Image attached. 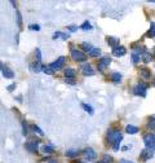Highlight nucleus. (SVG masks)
<instances>
[{"mask_svg": "<svg viewBox=\"0 0 155 163\" xmlns=\"http://www.w3.org/2000/svg\"><path fill=\"white\" fill-rule=\"evenodd\" d=\"M147 35H149L150 38H154L155 36V22L151 23V27H150V30H149V33H147Z\"/></svg>", "mask_w": 155, "mask_h": 163, "instance_id": "bb28decb", "label": "nucleus"}, {"mask_svg": "<svg viewBox=\"0 0 155 163\" xmlns=\"http://www.w3.org/2000/svg\"><path fill=\"white\" fill-rule=\"evenodd\" d=\"M22 127H23V135L26 136V133H27V126L25 123H22Z\"/></svg>", "mask_w": 155, "mask_h": 163, "instance_id": "e433bc0d", "label": "nucleus"}, {"mask_svg": "<svg viewBox=\"0 0 155 163\" xmlns=\"http://www.w3.org/2000/svg\"><path fill=\"white\" fill-rule=\"evenodd\" d=\"M107 43L112 47V48H116V47H119V38L108 36V38H107Z\"/></svg>", "mask_w": 155, "mask_h": 163, "instance_id": "9b49d317", "label": "nucleus"}, {"mask_svg": "<svg viewBox=\"0 0 155 163\" xmlns=\"http://www.w3.org/2000/svg\"><path fill=\"white\" fill-rule=\"evenodd\" d=\"M81 48H83L84 50H85V52H91V50L93 49V47L91 45V44H88V43H81Z\"/></svg>", "mask_w": 155, "mask_h": 163, "instance_id": "a878e982", "label": "nucleus"}, {"mask_svg": "<svg viewBox=\"0 0 155 163\" xmlns=\"http://www.w3.org/2000/svg\"><path fill=\"white\" fill-rule=\"evenodd\" d=\"M142 60H143L145 64H149V62L151 61V54L147 52V49H145V52L142 53Z\"/></svg>", "mask_w": 155, "mask_h": 163, "instance_id": "a211bd4d", "label": "nucleus"}, {"mask_svg": "<svg viewBox=\"0 0 155 163\" xmlns=\"http://www.w3.org/2000/svg\"><path fill=\"white\" fill-rule=\"evenodd\" d=\"M141 76L143 78V79H150L151 74H150V71L147 69H141Z\"/></svg>", "mask_w": 155, "mask_h": 163, "instance_id": "5701e85b", "label": "nucleus"}, {"mask_svg": "<svg viewBox=\"0 0 155 163\" xmlns=\"http://www.w3.org/2000/svg\"><path fill=\"white\" fill-rule=\"evenodd\" d=\"M81 73H83L85 76H87V75H93V74H94V71H93V69H92V66L89 65V64L83 65V67H81Z\"/></svg>", "mask_w": 155, "mask_h": 163, "instance_id": "1a4fd4ad", "label": "nucleus"}, {"mask_svg": "<svg viewBox=\"0 0 155 163\" xmlns=\"http://www.w3.org/2000/svg\"><path fill=\"white\" fill-rule=\"evenodd\" d=\"M1 67H3V75L5 76V79H12V78L14 76V73L10 69H7V67H4L3 65H1Z\"/></svg>", "mask_w": 155, "mask_h": 163, "instance_id": "ddd939ff", "label": "nucleus"}, {"mask_svg": "<svg viewBox=\"0 0 155 163\" xmlns=\"http://www.w3.org/2000/svg\"><path fill=\"white\" fill-rule=\"evenodd\" d=\"M102 162H105V163H112V158L110 157V155L105 154V155H103V161H102Z\"/></svg>", "mask_w": 155, "mask_h": 163, "instance_id": "7c9ffc66", "label": "nucleus"}, {"mask_svg": "<svg viewBox=\"0 0 155 163\" xmlns=\"http://www.w3.org/2000/svg\"><path fill=\"white\" fill-rule=\"evenodd\" d=\"M127 53V50L124 47H116V48H112V54L114 56H124V54Z\"/></svg>", "mask_w": 155, "mask_h": 163, "instance_id": "9d476101", "label": "nucleus"}, {"mask_svg": "<svg viewBox=\"0 0 155 163\" xmlns=\"http://www.w3.org/2000/svg\"><path fill=\"white\" fill-rule=\"evenodd\" d=\"M154 136H155V135H154Z\"/></svg>", "mask_w": 155, "mask_h": 163, "instance_id": "a18cd8bd", "label": "nucleus"}, {"mask_svg": "<svg viewBox=\"0 0 155 163\" xmlns=\"http://www.w3.org/2000/svg\"><path fill=\"white\" fill-rule=\"evenodd\" d=\"M84 157L85 159H88V161H93V159L96 158V151L92 149V147H88V149L84 150Z\"/></svg>", "mask_w": 155, "mask_h": 163, "instance_id": "0eeeda50", "label": "nucleus"}, {"mask_svg": "<svg viewBox=\"0 0 155 163\" xmlns=\"http://www.w3.org/2000/svg\"><path fill=\"white\" fill-rule=\"evenodd\" d=\"M119 147H120V141H116L112 144V149L114 150H119Z\"/></svg>", "mask_w": 155, "mask_h": 163, "instance_id": "2f4dec72", "label": "nucleus"}, {"mask_svg": "<svg viewBox=\"0 0 155 163\" xmlns=\"http://www.w3.org/2000/svg\"><path fill=\"white\" fill-rule=\"evenodd\" d=\"M49 163H57V162H56V161H53V159H50Z\"/></svg>", "mask_w": 155, "mask_h": 163, "instance_id": "79ce46f5", "label": "nucleus"}, {"mask_svg": "<svg viewBox=\"0 0 155 163\" xmlns=\"http://www.w3.org/2000/svg\"><path fill=\"white\" fill-rule=\"evenodd\" d=\"M39 147V140H36V141H30L26 144V149L31 151V153H34V151H36Z\"/></svg>", "mask_w": 155, "mask_h": 163, "instance_id": "6e6552de", "label": "nucleus"}, {"mask_svg": "<svg viewBox=\"0 0 155 163\" xmlns=\"http://www.w3.org/2000/svg\"><path fill=\"white\" fill-rule=\"evenodd\" d=\"M63 65H65V57H60L57 61H54L53 64H50L49 66L53 70H60V69L63 67Z\"/></svg>", "mask_w": 155, "mask_h": 163, "instance_id": "423d86ee", "label": "nucleus"}, {"mask_svg": "<svg viewBox=\"0 0 155 163\" xmlns=\"http://www.w3.org/2000/svg\"><path fill=\"white\" fill-rule=\"evenodd\" d=\"M43 71H44V73L46 74V75H52L54 70H53L52 67H50V66H44V69H43Z\"/></svg>", "mask_w": 155, "mask_h": 163, "instance_id": "cd10ccee", "label": "nucleus"}, {"mask_svg": "<svg viewBox=\"0 0 155 163\" xmlns=\"http://www.w3.org/2000/svg\"><path fill=\"white\" fill-rule=\"evenodd\" d=\"M125 131H127V133H129V135H134V133H137L138 132V128L134 127V126H127Z\"/></svg>", "mask_w": 155, "mask_h": 163, "instance_id": "6ab92c4d", "label": "nucleus"}, {"mask_svg": "<svg viewBox=\"0 0 155 163\" xmlns=\"http://www.w3.org/2000/svg\"><path fill=\"white\" fill-rule=\"evenodd\" d=\"M141 58H142V53L138 52V50H134V52L132 53V62H133V64H138Z\"/></svg>", "mask_w": 155, "mask_h": 163, "instance_id": "f8f14e48", "label": "nucleus"}, {"mask_svg": "<svg viewBox=\"0 0 155 163\" xmlns=\"http://www.w3.org/2000/svg\"><path fill=\"white\" fill-rule=\"evenodd\" d=\"M41 150L44 151V153H46V154H50V153H53V146H50V145H44L41 147Z\"/></svg>", "mask_w": 155, "mask_h": 163, "instance_id": "393cba45", "label": "nucleus"}, {"mask_svg": "<svg viewBox=\"0 0 155 163\" xmlns=\"http://www.w3.org/2000/svg\"><path fill=\"white\" fill-rule=\"evenodd\" d=\"M71 58L74 61H79V62H81V61H85V54L81 52V50H78V49H71Z\"/></svg>", "mask_w": 155, "mask_h": 163, "instance_id": "20e7f679", "label": "nucleus"}, {"mask_svg": "<svg viewBox=\"0 0 155 163\" xmlns=\"http://www.w3.org/2000/svg\"><path fill=\"white\" fill-rule=\"evenodd\" d=\"M78 154H79V151L75 150V149H70V150L66 151V157H69V158H75Z\"/></svg>", "mask_w": 155, "mask_h": 163, "instance_id": "412c9836", "label": "nucleus"}, {"mask_svg": "<svg viewBox=\"0 0 155 163\" xmlns=\"http://www.w3.org/2000/svg\"><path fill=\"white\" fill-rule=\"evenodd\" d=\"M146 89H147V85H146L145 83H138V84L133 88V93H134L136 96L145 97V96H146Z\"/></svg>", "mask_w": 155, "mask_h": 163, "instance_id": "7ed1b4c3", "label": "nucleus"}, {"mask_svg": "<svg viewBox=\"0 0 155 163\" xmlns=\"http://www.w3.org/2000/svg\"><path fill=\"white\" fill-rule=\"evenodd\" d=\"M32 130H34L35 132H38L39 135H41V136H43V131H41V130H40V128H39L38 126H32Z\"/></svg>", "mask_w": 155, "mask_h": 163, "instance_id": "473e14b6", "label": "nucleus"}, {"mask_svg": "<svg viewBox=\"0 0 155 163\" xmlns=\"http://www.w3.org/2000/svg\"><path fill=\"white\" fill-rule=\"evenodd\" d=\"M80 27H81L83 30H92V26H91V23H89L88 21H85Z\"/></svg>", "mask_w": 155, "mask_h": 163, "instance_id": "c85d7f7f", "label": "nucleus"}, {"mask_svg": "<svg viewBox=\"0 0 155 163\" xmlns=\"http://www.w3.org/2000/svg\"><path fill=\"white\" fill-rule=\"evenodd\" d=\"M143 142H145V145L149 150L155 151V136L154 135L146 133L145 136H143Z\"/></svg>", "mask_w": 155, "mask_h": 163, "instance_id": "f257e3e1", "label": "nucleus"}, {"mask_svg": "<svg viewBox=\"0 0 155 163\" xmlns=\"http://www.w3.org/2000/svg\"><path fill=\"white\" fill-rule=\"evenodd\" d=\"M100 54H101V49L100 48H94V47H93V49L89 52V56H92V57H98Z\"/></svg>", "mask_w": 155, "mask_h": 163, "instance_id": "4be33fe9", "label": "nucleus"}, {"mask_svg": "<svg viewBox=\"0 0 155 163\" xmlns=\"http://www.w3.org/2000/svg\"><path fill=\"white\" fill-rule=\"evenodd\" d=\"M81 107L84 109L87 113H89L91 115H93V107L91 106V105H87V104H81Z\"/></svg>", "mask_w": 155, "mask_h": 163, "instance_id": "b1692460", "label": "nucleus"}, {"mask_svg": "<svg viewBox=\"0 0 155 163\" xmlns=\"http://www.w3.org/2000/svg\"><path fill=\"white\" fill-rule=\"evenodd\" d=\"M147 127H149L150 130H154V128H155V118H151L150 119V122L147 123Z\"/></svg>", "mask_w": 155, "mask_h": 163, "instance_id": "c756f323", "label": "nucleus"}, {"mask_svg": "<svg viewBox=\"0 0 155 163\" xmlns=\"http://www.w3.org/2000/svg\"><path fill=\"white\" fill-rule=\"evenodd\" d=\"M69 30L71 31V33H75V31L78 30V27L76 26H69Z\"/></svg>", "mask_w": 155, "mask_h": 163, "instance_id": "c9c22d12", "label": "nucleus"}, {"mask_svg": "<svg viewBox=\"0 0 155 163\" xmlns=\"http://www.w3.org/2000/svg\"><path fill=\"white\" fill-rule=\"evenodd\" d=\"M107 139H108V141H110L111 144H114L116 141H122L123 136H122V133H120L119 131L110 130V131H108V133H107Z\"/></svg>", "mask_w": 155, "mask_h": 163, "instance_id": "f03ea898", "label": "nucleus"}, {"mask_svg": "<svg viewBox=\"0 0 155 163\" xmlns=\"http://www.w3.org/2000/svg\"><path fill=\"white\" fill-rule=\"evenodd\" d=\"M110 64H111V58L108 57V56H103L102 58H101L100 64H98V70H100V71H103L105 67L108 66Z\"/></svg>", "mask_w": 155, "mask_h": 163, "instance_id": "39448f33", "label": "nucleus"}, {"mask_svg": "<svg viewBox=\"0 0 155 163\" xmlns=\"http://www.w3.org/2000/svg\"><path fill=\"white\" fill-rule=\"evenodd\" d=\"M65 75L67 79H74V78H75V70L71 67H67L65 70Z\"/></svg>", "mask_w": 155, "mask_h": 163, "instance_id": "2eb2a0df", "label": "nucleus"}, {"mask_svg": "<svg viewBox=\"0 0 155 163\" xmlns=\"http://www.w3.org/2000/svg\"><path fill=\"white\" fill-rule=\"evenodd\" d=\"M76 163H85V162H84V161H78Z\"/></svg>", "mask_w": 155, "mask_h": 163, "instance_id": "37998d69", "label": "nucleus"}, {"mask_svg": "<svg viewBox=\"0 0 155 163\" xmlns=\"http://www.w3.org/2000/svg\"><path fill=\"white\" fill-rule=\"evenodd\" d=\"M30 30H36V31H39V30H40V26H39V25H30Z\"/></svg>", "mask_w": 155, "mask_h": 163, "instance_id": "f704fd0d", "label": "nucleus"}, {"mask_svg": "<svg viewBox=\"0 0 155 163\" xmlns=\"http://www.w3.org/2000/svg\"><path fill=\"white\" fill-rule=\"evenodd\" d=\"M17 21H18V25L21 26V14H19L18 12H17Z\"/></svg>", "mask_w": 155, "mask_h": 163, "instance_id": "58836bf2", "label": "nucleus"}, {"mask_svg": "<svg viewBox=\"0 0 155 163\" xmlns=\"http://www.w3.org/2000/svg\"><path fill=\"white\" fill-rule=\"evenodd\" d=\"M97 163H105V162H97Z\"/></svg>", "mask_w": 155, "mask_h": 163, "instance_id": "c03bdc74", "label": "nucleus"}, {"mask_svg": "<svg viewBox=\"0 0 155 163\" xmlns=\"http://www.w3.org/2000/svg\"><path fill=\"white\" fill-rule=\"evenodd\" d=\"M57 38H61V39H63V40H66V39L69 38V34H63V33L57 31V33L53 34V39H57Z\"/></svg>", "mask_w": 155, "mask_h": 163, "instance_id": "aec40b11", "label": "nucleus"}, {"mask_svg": "<svg viewBox=\"0 0 155 163\" xmlns=\"http://www.w3.org/2000/svg\"><path fill=\"white\" fill-rule=\"evenodd\" d=\"M43 69H44V66H41V64H40V62H39V61L34 62V64L31 65V70H32L34 73H40Z\"/></svg>", "mask_w": 155, "mask_h": 163, "instance_id": "4468645a", "label": "nucleus"}, {"mask_svg": "<svg viewBox=\"0 0 155 163\" xmlns=\"http://www.w3.org/2000/svg\"><path fill=\"white\" fill-rule=\"evenodd\" d=\"M14 88H16V84H10V85H8V91H13Z\"/></svg>", "mask_w": 155, "mask_h": 163, "instance_id": "4c0bfd02", "label": "nucleus"}, {"mask_svg": "<svg viewBox=\"0 0 155 163\" xmlns=\"http://www.w3.org/2000/svg\"><path fill=\"white\" fill-rule=\"evenodd\" d=\"M111 80L114 82V83H119V82L122 80V74H119V73H112V74H111Z\"/></svg>", "mask_w": 155, "mask_h": 163, "instance_id": "f3484780", "label": "nucleus"}, {"mask_svg": "<svg viewBox=\"0 0 155 163\" xmlns=\"http://www.w3.org/2000/svg\"><path fill=\"white\" fill-rule=\"evenodd\" d=\"M119 163H133V162H131V161H125V159H123V161H120Z\"/></svg>", "mask_w": 155, "mask_h": 163, "instance_id": "a19ab883", "label": "nucleus"}, {"mask_svg": "<svg viewBox=\"0 0 155 163\" xmlns=\"http://www.w3.org/2000/svg\"><path fill=\"white\" fill-rule=\"evenodd\" d=\"M66 83H69V84H75V82H72V80H70V79H66Z\"/></svg>", "mask_w": 155, "mask_h": 163, "instance_id": "ea45409f", "label": "nucleus"}, {"mask_svg": "<svg viewBox=\"0 0 155 163\" xmlns=\"http://www.w3.org/2000/svg\"><path fill=\"white\" fill-rule=\"evenodd\" d=\"M35 53H36L38 61H39V62H40V61H41V53H40V49H39V48H36V52H35Z\"/></svg>", "mask_w": 155, "mask_h": 163, "instance_id": "72a5a7b5", "label": "nucleus"}, {"mask_svg": "<svg viewBox=\"0 0 155 163\" xmlns=\"http://www.w3.org/2000/svg\"><path fill=\"white\" fill-rule=\"evenodd\" d=\"M142 161H147V159H150V158H153V151L149 150V149H146V150H143L142 151Z\"/></svg>", "mask_w": 155, "mask_h": 163, "instance_id": "dca6fc26", "label": "nucleus"}]
</instances>
